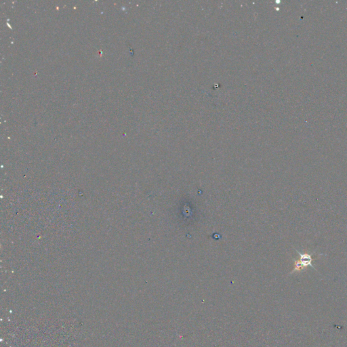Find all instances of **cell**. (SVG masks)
<instances>
[{
    "instance_id": "6da1fadb",
    "label": "cell",
    "mask_w": 347,
    "mask_h": 347,
    "mask_svg": "<svg viewBox=\"0 0 347 347\" xmlns=\"http://www.w3.org/2000/svg\"><path fill=\"white\" fill-rule=\"evenodd\" d=\"M296 251L297 253L299 254V256H300L299 261L300 263H301L302 266V267H303L304 269H306L308 266H311V267H312L313 269H315V267H314L312 264L313 254L300 253L299 251L297 250V249H296Z\"/></svg>"
},
{
    "instance_id": "7a4b0ae2",
    "label": "cell",
    "mask_w": 347,
    "mask_h": 347,
    "mask_svg": "<svg viewBox=\"0 0 347 347\" xmlns=\"http://www.w3.org/2000/svg\"><path fill=\"white\" fill-rule=\"evenodd\" d=\"M294 269H293L292 271L291 272L290 274H292L293 273H294V272H299L300 271L303 270V267H302L301 263L300 262L299 260H294Z\"/></svg>"
}]
</instances>
